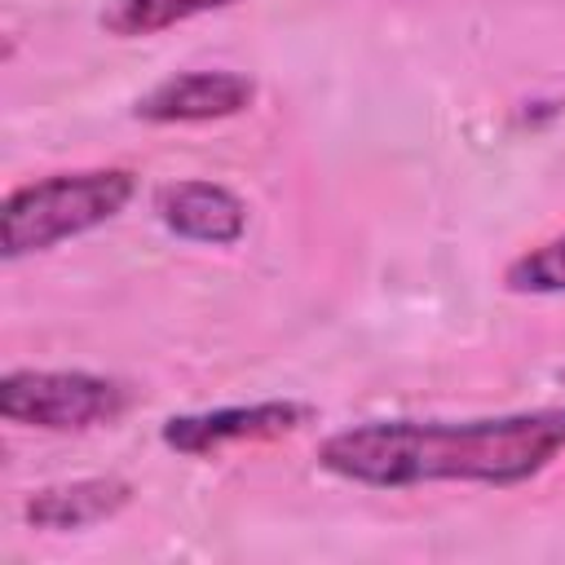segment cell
I'll return each mask as SVG.
<instances>
[{
	"instance_id": "obj_7",
	"label": "cell",
	"mask_w": 565,
	"mask_h": 565,
	"mask_svg": "<svg viewBox=\"0 0 565 565\" xmlns=\"http://www.w3.org/2000/svg\"><path fill=\"white\" fill-rule=\"evenodd\" d=\"M128 503H132V486L124 477H79V481L31 490L22 503V516L35 530L66 534V530L102 525V521L119 516Z\"/></svg>"
},
{
	"instance_id": "obj_9",
	"label": "cell",
	"mask_w": 565,
	"mask_h": 565,
	"mask_svg": "<svg viewBox=\"0 0 565 565\" xmlns=\"http://www.w3.org/2000/svg\"><path fill=\"white\" fill-rule=\"evenodd\" d=\"M503 287L521 296H565V234L516 256L503 269Z\"/></svg>"
},
{
	"instance_id": "obj_5",
	"label": "cell",
	"mask_w": 565,
	"mask_h": 565,
	"mask_svg": "<svg viewBox=\"0 0 565 565\" xmlns=\"http://www.w3.org/2000/svg\"><path fill=\"white\" fill-rule=\"evenodd\" d=\"M256 102V79L243 71H181L137 97L141 124H212L243 115Z\"/></svg>"
},
{
	"instance_id": "obj_3",
	"label": "cell",
	"mask_w": 565,
	"mask_h": 565,
	"mask_svg": "<svg viewBox=\"0 0 565 565\" xmlns=\"http://www.w3.org/2000/svg\"><path fill=\"white\" fill-rule=\"evenodd\" d=\"M132 406V388L93 371H9L0 380V415L18 428L84 433L115 424Z\"/></svg>"
},
{
	"instance_id": "obj_6",
	"label": "cell",
	"mask_w": 565,
	"mask_h": 565,
	"mask_svg": "<svg viewBox=\"0 0 565 565\" xmlns=\"http://www.w3.org/2000/svg\"><path fill=\"white\" fill-rule=\"evenodd\" d=\"M154 216L168 234L230 247L247 234V203L216 181H172L154 190Z\"/></svg>"
},
{
	"instance_id": "obj_1",
	"label": "cell",
	"mask_w": 565,
	"mask_h": 565,
	"mask_svg": "<svg viewBox=\"0 0 565 565\" xmlns=\"http://www.w3.org/2000/svg\"><path fill=\"white\" fill-rule=\"evenodd\" d=\"M565 455V406H534L481 419H371L331 433L318 468L371 486L406 490L433 481L525 486Z\"/></svg>"
},
{
	"instance_id": "obj_2",
	"label": "cell",
	"mask_w": 565,
	"mask_h": 565,
	"mask_svg": "<svg viewBox=\"0 0 565 565\" xmlns=\"http://www.w3.org/2000/svg\"><path fill=\"white\" fill-rule=\"evenodd\" d=\"M137 194L132 168H84L53 172L9 190L4 199V260H22L49 252L66 238H79L106 221H115Z\"/></svg>"
},
{
	"instance_id": "obj_4",
	"label": "cell",
	"mask_w": 565,
	"mask_h": 565,
	"mask_svg": "<svg viewBox=\"0 0 565 565\" xmlns=\"http://www.w3.org/2000/svg\"><path fill=\"white\" fill-rule=\"evenodd\" d=\"M305 402H252V406H216V411H194V415H172L163 419L159 437L168 450L203 459L221 455L230 446H256V441H278L309 424Z\"/></svg>"
},
{
	"instance_id": "obj_8",
	"label": "cell",
	"mask_w": 565,
	"mask_h": 565,
	"mask_svg": "<svg viewBox=\"0 0 565 565\" xmlns=\"http://www.w3.org/2000/svg\"><path fill=\"white\" fill-rule=\"evenodd\" d=\"M230 4H238V0H110L102 9V26L110 35L137 40V35H159L168 26H181L190 18H203V13H216Z\"/></svg>"
}]
</instances>
